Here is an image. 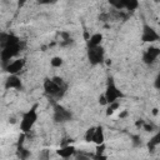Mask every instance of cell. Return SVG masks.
<instances>
[{"label":"cell","instance_id":"6da1fadb","mask_svg":"<svg viewBox=\"0 0 160 160\" xmlns=\"http://www.w3.org/2000/svg\"><path fill=\"white\" fill-rule=\"evenodd\" d=\"M20 51H21L20 39L15 34L2 32L1 34V52H0L2 69H5L6 65L10 62V60L18 56Z\"/></svg>","mask_w":160,"mask_h":160},{"label":"cell","instance_id":"7a4b0ae2","mask_svg":"<svg viewBox=\"0 0 160 160\" xmlns=\"http://www.w3.org/2000/svg\"><path fill=\"white\" fill-rule=\"evenodd\" d=\"M44 92L46 96H49L52 100H60L68 89V84L60 78V76H54V78H48L44 80Z\"/></svg>","mask_w":160,"mask_h":160},{"label":"cell","instance_id":"3957f363","mask_svg":"<svg viewBox=\"0 0 160 160\" xmlns=\"http://www.w3.org/2000/svg\"><path fill=\"white\" fill-rule=\"evenodd\" d=\"M38 108H39V105L34 104L29 110H26L22 114L21 120H20V130H21V132H25V134L30 132L31 129L34 128V125L36 124L38 118H39Z\"/></svg>","mask_w":160,"mask_h":160},{"label":"cell","instance_id":"277c9868","mask_svg":"<svg viewBox=\"0 0 160 160\" xmlns=\"http://www.w3.org/2000/svg\"><path fill=\"white\" fill-rule=\"evenodd\" d=\"M104 95H105V98H106L108 105H109V104H112V102H116V101H119L120 99H124V98H125V94L116 86V84H115L112 76H109V78H108V82H106V88H105Z\"/></svg>","mask_w":160,"mask_h":160},{"label":"cell","instance_id":"5b68a950","mask_svg":"<svg viewBox=\"0 0 160 160\" xmlns=\"http://www.w3.org/2000/svg\"><path fill=\"white\" fill-rule=\"evenodd\" d=\"M88 60H89L90 65H92V66L101 64L105 60V50H104V48L101 45L88 48Z\"/></svg>","mask_w":160,"mask_h":160},{"label":"cell","instance_id":"8992f818","mask_svg":"<svg viewBox=\"0 0 160 160\" xmlns=\"http://www.w3.org/2000/svg\"><path fill=\"white\" fill-rule=\"evenodd\" d=\"M52 110H54L52 119L55 122H66V121H70L72 118V114L70 112V110H68L66 108H64L58 102L52 104Z\"/></svg>","mask_w":160,"mask_h":160},{"label":"cell","instance_id":"52a82bcc","mask_svg":"<svg viewBox=\"0 0 160 160\" xmlns=\"http://www.w3.org/2000/svg\"><path fill=\"white\" fill-rule=\"evenodd\" d=\"M141 41L142 42H156L160 41V34L152 28L150 26L148 22L142 24V30H141Z\"/></svg>","mask_w":160,"mask_h":160},{"label":"cell","instance_id":"ba28073f","mask_svg":"<svg viewBox=\"0 0 160 160\" xmlns=\"http://www.w3.org/2000/svg\"><path fill=\"white\" fill-rule=\"evenodd\" d=\"M160 56V48L158 46H149L145 49L142 54V62L146 65H151L155 62V60Z\"/></svg>","mask_w":160,"mask_h":160},{"label":"cell","instance_id":"9c48e42d","mask_svg":"<svg viewBox=\"0 0 160 160\" xmlns=\"http://www.w3.org/2000/svg\"><path fill=\"white\" fill-rule=\"evenodd\" d=\"M4 86H5L6 90H10V89L22 90V88H24L22 81H21V79H20V76L18 74H9V76L5 80V85Z\"/></svg>","mask_w":160,"mask_h":160},{"label":"cell","instance_id":"30bf717a","mask_svg":"<svg viewBox=\"0 0 160 160\" xmlns=\"http://www.w3.org/2000/svg\"><path fill=\"white\" fill-rule=\"evenodd\" d=\"M25 64H26V61H25L24 58H18V59L10 61V62L6 65V68H5L4 70H5L8 74H19V72L25 68Z\"/></svg>","mask_w":160,"mask_h":160},{"label":"cell","instance_id":"8fae6325","mask_svg":"<svg viewBox=\"0 0 160 160\" xmlns=\"http://www.w3.org/2000/svg\"><path fill=\"white\" fill-rule=\"evenodd\" d=\"M56 154L62 159H69L76 154V149L74 145L68 144V145H62L59 150H56Z\"/></svg>","mask_w":160,"mask_h":160},{"label":"cell","instance_id":"7c38bea8","mask_svg":"<svg viewBox=\"0 0 160 160\" xmlns=\"http://www.w3.org/2000/svg\"><path fill=\"white\" fill-rule=\"evenodd\" d=\"M92 142H94L95 145H99V144L105 142V132H104V128H102V125H98V126H95V132H94Z\"/></svg>","mask_w":160,"mask_h":160},{"label":"cell","instance_id":"4fadbf2b","mask_svg":"<svg viewBox=\"0 0 160 160\" xmlns=\"http://www.w3.org/2000/svg\"><path fill=\"white\" fill-rule=\"evenodd\" d=\"M102 40H104V35H102L101 32H95V34H92V35L89 38V40H88V48L99 46V45H101Z\"/></svg>","mask_w":160,"mask_h":160},{"label":"cell","instance_id":"5bb4252c","mask_svg":"<svg viewBox=\"0 0 160 160\" xmlns=\"http://www.w3.org/2000/svg\"><path fill=\"white\" fill-rule=\"evenodd\" d=\"M158 145H160V130H159L155 135H152L151 139H150V140L148 141V144H146V146H148V149H149L150 151H154Z\"/></svg>","mask_w":160,"mask_h":160},{"label":"cell","instance_id":"9a60e30c","mask_svg":"<svg viewBox=\"0 0 160 160\" xmlns=\"http://www.w3.org/2000/svg\"><path fill=\"white\" fill-rule=\"evenodd\" d=\"M122 4L128 11H135L139 8V0H122Z\"/></svg>","mask_w":160,"mask_h":160},{"label":"cell","instance_id":"2e32d148","mask_svg":"<svg viewBox=\"0 0 160 160\" xmlns=\"http://www.w3.org/2000/svg\"><path fill=\"white\" fill-rule=\"evenodd\" d=\"M62 64H64V59L61 56H52L50 59V65L52 68H60L62 66Z\"/></svg>","mask_w":160,"mask_h":160},{"label":"cell","instance_id":"e0dca14e","mask_svg":"<svg viewBox=\"0 0 160 160\" xmlns=\"http://www.w3.org/2000/svg\"><path fill=\"white\" fill-rule=\"evenodd\" d=\"M94 132H95V126H91L86 130L85 135H84V140L86 142H92V138H94Z\"/></svg>","mask_w":160,"mask_h":160},{"label":"cell","instance_id":"ac0fdd59","mask_svg":"<svg viewBox=\"0 0 160 160\" xmlns=\"http://www.w3.org/2000/svg\"><path fill=\"white\" fill-rule=\"evenodd\" d=\"M105 149H106V145H105V142L96 145V154H95V158H96V159H100V158H105V156L102 155V154H104V151H105Z\"/></svg>","mask_w":160,"mask_h":160},{"label":"cell","instance_id":"d6986e66","mask_svg":"<svg viewBox=\"0 0 160 160\" xmlns=\"http://www.w3.org/2000/svg\"><path fill=\"white\" fill-rule=\"evenodd\" d=\"M106 106H108V109H106V115H108V116H110V115H112V114H114V111L120 106V104H119V101H116V102L109 104V105H106Z\"/></svg>","mask_w":160,"mask_h":160},{"label":"cell","instance_id":"ffe728a7","mask_svg":"<svg viewBox=\"0 0 160 160\" xmlns=\"http://www.w3.org/2000/svg\"><path fill=\"white\" fill-rule=\"evenodd\" d=\"M16 151H18V156H19L20 159H26V158L30 156V152H29L24 146H21V148H16Z\"/></svg>","mask_w":160,"mask_h":160},{"label":"cell","instance_id":"44dd1931","mask_svg":"<svg viewBox=\"0 0 160 160\" xmlns=\"http://www.w3.org/2000/svg\"><path fill=\"white\" fill-rule=\"evenodd\" d=\"M114 9L116 10H121L124 9V4H122V0H106Z\"/></svg>","mask_w":160,"mask_h":160},{"label":"cell","instance_id":"7402d4cb","mask_svg":"<svg viewBox=\"0 0 160 160\" xmlns=\"http://www.w3.org/2000/svg\"><path fill=\"white\" fill-rule=\"evenodd\" d=\"M154 129H155V126H154V124H150V122H144V125H142V130H145V131H148V132H151V131H154Z\"/></svg>","mask_w":160,"mask_h":160},{"label":"cell","instance_id":"603a6c76","mask_svg":"<svg viewBox=\"0 0 160 160\" xmlns=\"http://www.w3.org/2000/svg\"><path fill=\"white\" fill-rule=\"evenodd\" d=\"M154 88L158 89V90H160V71L156 74V76L154 79Z\"/></svg>","mask_w":160,"mask_h":160},{"label":"cell","instance_id":"cb8c5ba5","mask_svg":"<svg viewBox=\"0 0 160 160\" xmlns=\"http://www.w3.org/2000/svg\"><path fill=\"white\" fill-rule=\"evenodd\" d=\"M58 0H36L38 4L40 5H51V4H55Z\"/></svg>","mask_w":160,"mask_h":160},{"label":"cell","instance_id":"d4e9b609","mask_svg":"<svg viewBox=\"0 0 160 160\" xmlns=\"http://www.w3.org/2000/svg\"><path fill=\"white\" fill-rule=\"evenodd\" d=\"M99 104H100V105H105V106L108 105V101H106V98H105L104 94L99 96Z\"/></svg>","mask_w":160,"mask_h":160},{"label":"cell","instance_id":"484cf974","mask_svg":"<svg viewBox=\"0 0 160 160\" xmlns=\"http://www.w3.org/2000/svg\"><path fill=\"white\" fill-rule=\"evenodd\" d=\"M128 115H129V111L128 110H122V111H120L119 118L120 119H125V118H128Z\"/></svg>","mask_w":160,"mask_h":160},{"label":"cell","instance_id":"4316f807","mask_svg":"<svg viewBox=\"0 0 160 160\" xmlns=\"http://www.w3.org/2000/svg\"><path fill=\"white\" fill-rule=\"evenodd\" d=\"M144 122H145V120H141V119H140V120H136V121H135V126H136V128H141V129H142Z\"/></svg>","mask_w":160,"mask_h":160},{"label":"cell","instance_id":"83f0119b","mask_svg":"<svg viewBox=\"0 0 160 160\" xmlns=\"http://www.w3.org/2000/svg\"><path fill=\"white\" fill-rule=\"evenodd\" d=\"M151 112H152V115H154V116H156V115L159 114V109H158V108H154Z\"/></svg>","mask_w":160,"mask_h":160},{"label":"cell","instance_id":"f1b7e54d","mask_svg":"<svg viewBox=\"0 0 160 160\" xmlns=\"http://www.w3.org/2000/svg\"><path fill=\"white\" fill-rule=\"evenodd\" d=\"M25 1H28V0H19V5H21V4L25 2Z\"/></svg>","mask_w":160,"mask_h":160},{"label":"cell","instance_id":"f546056e","mask_svg":"<svg viewBox=\"0 0 160 160\" xmlns=\"http://www.w3.org/2000/svg\"><path fill=\"white\" fill-rule=\"evenodd\" d=\"M155 2H158V4H160V0H154Z\"/></svg>","mask_w":160,"mask_h":160}]
</instances>
